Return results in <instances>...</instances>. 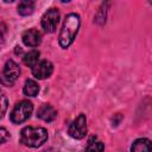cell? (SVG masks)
Masks as SVG:
<instances>
[{
    "label": "cell",
    "instance_id": "1",
    "mask_svg": "<svg viewBox=\"0 0 152 152\" xmlns=\"http://www.w3.org/2000/svg\"><path fill=\"white\" fill-rule=\"evenodd\" d=\"M80 24H81V19L80 15L76 13H70L65 17V20L63 23L62 30L59 32V37H58V43L61 45V48L66 49L68 46L71 45V43L74 42L78 28H80Z\"/></svg>",
    "mask_w": 152,
    "mask_h": 152
},
{
    "label": "cell",
    "instance_id": "2",
    "mask_svg": "<svg viewBox=\"0 0 152 152\" xmlns=\"http://www.w3.org/2000/svg\"><path fill=\"white\" fill-rule=\"evenodd\" d=\"M48 140V132L44 127L27 126L20 132V142L28 147H39Z\"/></svg>",
    "mask_w": 152,
    "mask_h": 152
},
{
    "label": "cell",
    "instance_id": "3",
    "mask_svg": "<svg viewBox=\"0 0 152 152\" xmlns=\"http://www.w3.org/2000/svg\"><path fill=\"white\" fill-rule=\"evenodd\" d=\"M32 110H33V106L30 101L27 100H23L20 102H18L12 113H11V121L13 124H21L24 121H26L31 114H32Z\"/></svg>",
    "mask_w": 152,
    "mask_h": 152
},
{
    "label": "cell",
    "instance_id": "4",
    "mask_svg": "<svg viewBox=\"0 0 152 152\" xmlns=\"http://www.w3.org/2000/svg\"><path fill=\"white\" fill-rule=\"evenodd\" d=\"M20 75V68L19 65L10 59L6 62L5 66H4V70H2V74H1V83L4 86H12L19 77Z\"/></svg>",
    "mask_w": 152,
    "mask_h": 152
},
{
    "label": "cell",
    "instance_id": "5",
    "mask_svg": "<svg viewBox=\"0 0 152 152\" xmlns=\"http://www.w3.org/2000/svg\"><path fill=\"white\" fill-rule=\"evenodd\" d=\"M68 133L74 139L84 138V135L87 133V119H86V115L80 114L75 120H72V122L69 125Z\"/></svg>",
    "mask_w": 152,
    "mask_h": 152
},
{
    "label": "cell",
    "instance_id": "6",
    "mask_svg": "<svg viewBox=\"0 0 152 152\" xmlns=\"http://www.w3.org/2000/svg\"><path fill=\"white\" fill-rule=\"evenodd\" d=\"M59 21V12L57 8L48 10L42 17V27L45 32H53Z\"/></svg>",
    "mask_w": 152,
    "mask_h": 152
},
{
    "label": "cell",
    "instance_id": "7",
    "mask_svg": "<svg viewBox=\"0 0 152 152\" xmlns=\"http://www.w3.org/2000/svg\"><path fill=\"white\" fill-rule=\"evenodd\" d=\"M53 71V65L50 61H40L38 62V64H36L33 68H32V75L38 78V80H44V78H48Z\"/></svg>",
    "mask_w": 152,
    "mask_h": 152
},
{
    "label": "cell",
    "instance_id": "8",
    "mask_svg": "<svg viewBox=\"0 0 152 152\" xmlns=\"http://www.w3.org/2000/svg\"><path fill=\"white\" fill-rule=\"evenodd\" d=\"M23 43L26 45V46H31V48H34V46H38L42 42V34L36 28H30L27 31H25L23 33Z\"/></svg>",
    "mask_w": 152,
    "mask_h": 152
},
{
    "label": "cell",
    "instance_id": "9",
    "mask_svg": "<svg viewBox=\"0 0 152 152\" xmlns=\"http://www.w3.org/2000/svg\"><path fill=\"white\" fill-rule=\"evenodd\" d=\"M37 116L39 119H42L43 121H46V122H51L56 119L57 116V110L49 103H44L42 104L39 108H38V112H37Z\"/></svg>",
    "mask_w": 152,
    "mask_h": 152
},
{
    "label": "cell",
    "instance_id": "10",
    "mask_svg": "<svg viewBox=\"0 0 152 152\" xmlns=\"http://www.w3.org/2000/svg\"><path fill=\"white\" fill-rule=\"evenodd\" d=\"M131 151L132 152H151L152 151V141L146 138H139L132 144Z\"/></svg>",
    "mask_w": 152,
    "mask_h": 152
},
{
    "label": "cell",
    "instance_id": "11",
    "mask_svg": "<svg viewBox=\"0 0 152 152\" xmlns=\"http://www.w3.org/2000/svg\"><path fill=\"white\" fill-rule=\"evenodd\" d=\"M104 150V145L97 137H90L86 147V152H102Z\"/></svg>",
    "mask_w": 152,
    "mask_h": 152
},
{
    "label": "cell",
    "instance_id": "12",
    "mask_svg": "<svg viewBox=\"0 0 152 152\" xmlns=\"http://www.w3.org/2000/svg\"><path fill=\"white\" fill-rule=\"evenodd\" d=\"M23 90H24V94L27 96H36L39 91V86L33 80H26Z\"/></svg>",
    "mask_w": 152,
    "mask_h": 152
},
{
    "label": "cell",
    "instance_id": "13",
    "mask_svg": "<svg viewBox=\"0 0 152 152\" xmlns=\"http://www.w3.org/2000/svg\"><path fill=\"white\" fill-rule=\"evenodd\" d=\"M33 10H34V2L33 1L25 0V1L19 2V5H18V13L20 15H30L33 13Z\"/></svg>",
    "mask_w": 152,
    "mask_h": 152
},
{
    "label": "cell",
    "instance_id": "14",
    "mask_svg": "<svg viewBox=\"0 0 152 152\" xmlns=\"http://www.w3.org/2000/svg\"><path fill=\"white\" fill-rule=\"evenodd\" d=\"M39 55H40V53H39V51H37V50H32V51L27 52V53L24 56V58H23V61H24L25 65L33 68L36 64H38Z\"/></svg>",
    "mask_w": 152,
    "mask_h": 152
},
{
    "label": "cell",
    "instance_id": "15",
    "mask_svg": "<svg viewBox=\"0 0 152 152\" xmlns=\"http://www.w3.org/2000/svg\"><path fill=\"white\" fill-rule=\"evenodd\" d=\"M103 7H104V4L100 7V10H99V11H97V13H96L95 21H96L97 24H102V23H104V21H106V8L103 10Z\"/></svg>",
    "mask_w": 152,
    "mask_h": 152
},
{
    "label": "cell",
    "instance_id": "16",
    "mask_svg": "<svg viewBox=\"0 0 152 152\" xmlns=\"http://www.w3.org/2000/svg\"><path fill=\"white\" fill-rule=\"evenodd\" d=\"M1 106H2V110H1V118L5 115V112H6V108H7V100H6V96L2 94L1 95Z\"/></svg>",
    "mask_w": 152,
    "mask_h": 152
},
{
    "label": "cell",
    "instance_id": "17",
    "mask_svg": "<svg viewBox=\"0 0 152 152\" xmlns=\"http://www.w3.org/2000/svg\"><path fill=\"white\" fill-rule=\"evenodd\" d=\"M0 134H1V142H2V144L6 142V140H7V138L10 137V134L7 133V131H6L4 127L0 128Z\"/></svg>",
    "mask_w": 152,
    "mask_h": 152
},
{
    "label": "cell",
    "instance_id": "18",
    "mask_svg": "<svg viewBox=\"0 0 152 152\" xmlns=\"http://www.w3.org/2000/svg\"><path fill=\"white\" fill-rule=\"evenodd\" d=\"M44 152H58V151H53V150H49V151H44Z\"/></svg>",
    "mask_w": 152,
    "mask_h": 152
},
{
    "label": "cell",
    "instance_id": "19",
    "mask_svg": "<svg viewBox=\"0 0 152 152\" xmlns=\"http://www.w3.org/2000/svg\"><path fill=\"white\" fill-rule=\"evenodd\" d=\"M151 5H152V2H151Z\"/></svg>",
    "mask_w": 152,
    "mask_h": 152
}]
</instances>
